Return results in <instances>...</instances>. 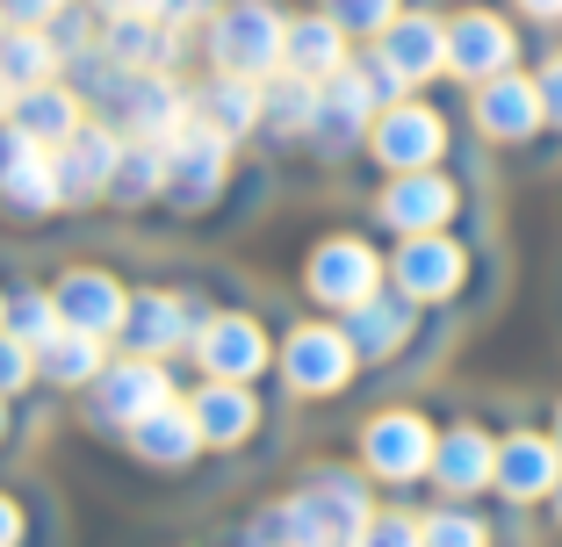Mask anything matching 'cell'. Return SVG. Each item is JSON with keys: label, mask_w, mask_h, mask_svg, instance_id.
Instances as JSON below:
<instances>
[{"label": "cell", "mask_w": 562, "mask_h": 547, "mask_svg": "<svg viewBox=\"0 0 562 547\" xmlns=\"http://www.w3.org/2000/svg\"><path fill=\"white\" fill-rule=\"evenodd\" d=\"M289 518H296V547H353L368 533V498L353 482L317 476L303 498H289Z\"/></svg>", "instance_id": "obj_2"}, {"label": "cell", "mask_w": 562, "mask_h": 547, "mask_svg": "<svg viewBox=\"0 0 562 547\" xmlns=\"http://www.w3.org/2000/svg\"><path fill=\"white\" fill-rule=\"evenodd\" d=\"M30 151H44V145H30L22 130H0V181H8V173H15L22 159H30Z\"/></svg>", "instance_id": "obj_39"}, {"label": "cell", "mask_w": 562, "mask_h": 547, "mask_svg": "<svg viewBox=\"0 0 562 547\" xmlns=\"http://www.w3.org/2000/svg\"><path fill=\"white\" fill-rule=\"evenodd\" d=\"M440 145H447V123L432 116V109H418V101H397V109L375 123V159L397 167V173H426L432 159H440Z\"/></svg>", "instance_id": "obj_5"}, {"label": "cell", "mask_w": 562, "mask_h": 547, "mask_svg": "<svg viewBox=\"0 0 562 547\" xmlns=\"http://www.w3.org/2000/svg\"><path fill=\"white\" fill-rule=\"evenodd\" d=\"M123 332H131L145 353H173V346L188 339V324H181V303H173V296H145V303H131V317H123Z\"/></svg>", "instance_id": "obj_25"}, {"label": "cell", "mask_w": 562, "mask_h": 547, "mask_svg": "<svg viewBox=\"0 0 562 547\" xmlns=\"http://www.w3.org/2000/svg\"><path fill=\"white\" fill-rule=\"evenodd\" d=\"M109 58H116V66H166V58H173V36L151 15H116L109 22Z\"/></svg>", "instance_id": "obj_24"}, {"label": "cell", "mask_w": 562, "mask_h": 547, "mask_svg": "<svg viewBox=\"0 0 562 547\" xmlns=\"http://www.w3.org/2000/svg\"><path fill=\"white\" fill-rule=\"evenodd\" d=\"M50 66H58V44L50 36H0V80L8 87H50Z\"/></svg>", "instance_id": "obj_26"}, {"label": "cell", "mask_w": 562, "mask_h": 547, "mask_svg": "<svg viewBox=\"0 0 562 547\" xmlns=\"http://www.w3.org/2000/svg\"><path fill=\"white\" fill-rule=\"evenodd\" d=\"M281 367H289V381H296L303 397H325V389H339L353 375V339L339 324H303L281 346Z\"/></svg>", "instance_id": "obj_4"}, {"label": "cell", "mask_w": 562, "mask_h": 547, "mask_svg": "<svg viewBox=\"0 0 562 547\" xmlns=\"http://www.w3.org/2000/svg\"><path fill=\"white\" fill-rule=\"evenodd\" d=\"M101 381V418H116V425H137L145 411H159L166 403V375L151 361H131V367H109Z\"/></svg>", "instance_id": "obj_16"}, {"label": "cell", "mask_w": 562, "mask_h": 547, "mask_svg": "<svg viewBox=\"0 0 562 547\" xmlns=\"http://www.w3.org/2000/svg\"><path fill=\"white\" fill-rule=\"evenodd\" d=\"M339 30H390L397 22V0H325Z\"/></svg>", "instance_id": "obj_34"}, {"label": "cell", "mask_w": 562, "mask_h": 547, "mask_svg": "<svg viewBox=\"0 0 562 547\" xmlns=\"http://www.w3.org/2000/svg\"><path fill=\"white\" fill-rule=\"evenodd\" d=\"M0 332H8V303H0Z\"/></svg>", "instance_id": "obj_47"}, {"label": "cell", "mask_w": 562, "mask_h": 547, "mask_svg": "<svg viewBox=\"0 0 562 547\" xmlns=\"http://www.w3.org/2000/svg\"><path fill=\"white\" fill-rule=\"evenodd\" d=\"M281 44H289V30H281V15L267 8V0H232L224 15H216V66L238 72V80H252V72H274L281 66Z\"/></svg>", "instance_id": "obj_1"}, {"label": "cell", "mask_w": 562, "mask_h": 547, "mask_svg": "<svg viewBox=\"0 0 562 547\" xmlns=\"http://www.w3.org/2000/svg\"><path fill=\"white\" fill-rule=\"evenodd\" d=\"M36 361H44L50 381H94V375H101V339H94V332H72V324H66V332L50 339Z\"/></svg>", "instance_id": "obj_27"}, {"label": "cell", "mask_w": 562, "mask_h": 547, "mask_svg": "<svg viewBox=\"0 0 562 547\" xmlns=\"http://www.w3.org/2000/svg\"><path fill=\"white\" fill-rule=\"evenodd\" d=\"M123 116H131L145 137H166L173 123L188 116V101H181V87H166V80H137L131 101H123Z\"/></svg>", "instance_id": "obj_28"}, {"label": "cell", "mask_w": 562, "mask_h": 547, "mask_svg": "<svg viewBox=\"0 0 562 547\" xmlns=\"http://www.w3.org/2000/svg\"><path fill=\"white\" fill-rule=\"evenodd\" d=\"M260 361H267V339L252 317L202 324V367H210V381H246V375H260Z\"/></svg>", "instance_id": "obj_8"}, {"label": "cell", "mask_w": 562, "mask_h": 547, "mask_svg": "<svg viewBox=\"0 0 562 547\" xmlns=\"http://www.w3.org/2000/svg\"><path fill=\"white\" fill-rule=\"evenodd\" d=\"M0 195H8V209L15 216H36V209H58L66 202V187H58V167H50V151H30L8 181H0Z\"/></svg>", "instance_id": "obj_22"}, {"label": "cell", "mask_w": 562, "mask_h": 547, "mask_svg": "<svg viewBox=\"0 0 562 547\" xmlns=\"http://www.w3.org/2000/svg\"><path fill=\"white\" fill-rule=\"evenodd\" d=\"M0 116H8V80H0Z\"/></svg>", "instance_id": "obj_45"}, {"label": "cell", "mask_w": 562, "mask_h": 547, "mask_svg": "<svg viewBox=\"0 0 562 547\" xmlns=\"http://www.w3.org/2000/svg\"><path fill=\"white\" fill-rule=\"evenodd\" d=\"M397 288L404 296H454V288H462V252L447 246V238L418 231L412 246L397 252Z\"/></svg>", "instance_id": "obj_12"}, {"label": "cell", "mask_w": 562, "mask_h": 547, "mask_svg": "<svg viewBox=\"0 0 562 547\" xmlns=\"http://www.w3.org/2000/svg\"><path fill=\"white\" fill-rule=\"evenodd\" d=\"M116 137H101V130H72L66 151H50V167H58V187L66 195H94V187L116 181Z\"/></svg>", "instance_id": "obj_14"}, {"label": "cell", "mask_w": 562, "mask_h": 547, "mask_svg": "<svg viewBox=\"0 0 562 547\" xmlns=\"http://www.w3.org/2000/svg\"><path fill=\"white\" fill-rule=\"evenodd\" d=\"M8 332H15L22 346L44 353L50 339L66 332V317H58V296H36V288H30V296H15V303H8Z\"/></svg>", "instance_id": "obj_30"}, {"label": "cell", "mask_w": 562, "mask_h": 547, "mask_svg": "<svg viewBox=\"0 0 562 547\" xmlns=\"http://www.w3.org/2000/svg\"><path fill=\"white\" fill-rule=\"evenodd\" d=\"M418 540H426V547H483V526L469 512H440V518L418 526Z\"/></svg>", "instance_id": "obj_35"}, {"label": "cell", "mask_w": 562, "mask_h": 547, "mask_svg": "<svg viewBox=\"0 0 562 547\" xmlns=\"http://www.w3.org/2000/svg\"><path fill=\"white\" fill-rule=\"evenodd\" d=\"M404 303H382V296H368L361 310H353V324H347V339H353V353H390L404 339Z\"/></svg>", "instance_id": "obj_29"}, {"label": "cell", "mask_w": 562, "mask_h": 547, "mask_svg": "<svg viewBox=\"0 0 562 547\" xmlns=\"http://www.w3.org/2000/svg\"><path fill=\"white\" fill-rule=\"evenodd\" d=\"M353 547H426V540H418L412 518H368V533Z\"/></svg>", "instance_id": "obj_36"}, {"label": "cell", "mask_w": 562, "mask_h": 547, "mask_svg": "<svg viewBox=\"0 0 562 547\" xmlns=\"http://www.w3.org/2000/svg\"><path fill=\"white\" fill-rule=\"evenodd\" d=\"M58 8H66V0H0V15L22 22V30H36V22L50 30V15H58Z\"/></svg>", "instance_id": "obj_38"}, {"label": "cell", "mask_w": 562, "mask_h": 547, "mask_svg": "<svg viewBox=\"0 0 562 547\" xmlns=\"http://www.w3.org/2000/svg\"><path fill=\"white\" fill-rule=\"evenodd\" d=\"M432 468H440V482L447 490H483V482L497 476V454H491V440L483 432H447V440H432Z\"/></svg>", "instance_id": "obj_19"}, {"label": "cell", "mask_w": 562, "mask_h": 547, "mask_svg": "<svg viewBox=\"0 0 562 547\" xmlns=\"http://www.w3.org/2000/svg\"><path fill=\"white\" fill-rule=\"evenodd\" d=\"M497 482L513 490V498H541L548 482H555V447L548 440H505V454H497Z\"/></svg>", "instance_id": "obj_21"}, {"label": "cell", "mask_w": 562, "mask_h": 547, "mask_svg": "<svg viewBox=\"0 0 562 547\" xmlns=\"http://www.w3.org/2000/svg\"><path fill=\"white\" fill-rule=\"evenodd\" d=\"M116 15H159V0H109Z\"/></svg>", "instance_id": "obj_43"}, {"label": "cell", "mask_w": 562, "mask_h": 547, "mask_svg": "<svg viewBox=\"0 0 562 547\" xmlns=\"http://www.w3.org/2000/svg\"><path fill=\"white\" fill-rule=\"evenodd\" d=\"M131 440H137V454H145V461H166V468H181L188 454L202 447L195 418H188V411H181L173 397H166L159 411H145V418H137V425H131Z\"/></svg>", "instance_id": "obj_17"}, {"label": "cell", "mask_w": 562, "mask_h": 547, "mask_svg": "<svg viewBox=\"0 0 562 547\" xmlns=\"http://www.w3.org/2000/svg\"><path fill=\"white\" fill-rule=\"evenodd\" d=\"M159 145H166V187H173V202L195 209V202L224 181V130H216V123H188L181 116Z\"/></svg>", "instance_id": "obj_3"}, {"label": "cell", "mask_w": 562, "mask_h": 547, "mask_svg": "<svg viewBox=\"0 0 562 547\" xmlns=\"http://www.w3.org/2000/svg\"><path fill=\"white\" fill-rule=\"evenodd\" d=\"M555 447H562V411H555Z\"/></svg>", "instance_id": "obj_46"}, {"label": "cell", "mask_w": 562, "mask_h": 547, "mask_svg": "<svg viewBox=\"0 0 562 547\" xmlns=\"http://www.w3.org/2000/svg\"><path fill=\"white\" fill-rule=\"evenodd\" d=\"M252 116H260V94H252V87H246V80L232 72V80H224V87L210 94V123H216L224 137H238V130H246Z\"/></svg>", "instance_id": "obj_32"}, {"label": "cell", "mask_w": 562, "mask_h": 547, "mask_svg": "<svg viewBox=\"0 0 562 547\" xmlns=\"http://www.w3.org/2000/svg\"><path fill=\"white\" fill-rule=\"evenodd\" d=\"M30 353L36 346H22L15 332H0V389H22L30 381Z\"/></svg>", "instance_id": "obj_37"}, {"label": "cell", "mask_w": 562, "mask_h": 547, "mask_svg": "<svg viewBox=\"0 0 562 547\" xmlns=\"http://www.w3.org/2000/svg\"><path fill=\"white\" fill-rule=\"evenodd\" d=\"M519 8H533V15H562V0H519Z\"/></svg>", "instance_id": "obj_44"}, {"label": "cell", "mask_w": 562, "mask_h": 547, "mask_svg": "<svg viewBox=\"0 0 562 547\" xmlns=\"http://www.w3.org/2000/svg\"><path fill=\"white\" fill-rule=\"evenodd\" d=\"M281 58H289L303 80H317V72H339V66H347L339 22H296V30H289V44H281Z\"/></svg>", "instance_id": "obj_23"}, {"label": "cell", "mask_w": 562, "mask_h": 547, "mask_svg": "<svg viewBox=\"0 0 562 547\" xmlns=\"http://www.w3.org/2000/svg\"><path fill=\"white\" fill-rule=\"evenodd\" d=\"M15 540H22V512L0 498V547H15Z\"/></svg>", "instance_id": "obj_41"}, {"label": "cell", "mask_w": 562, "mask_h": 547, "mask_svg": "<svg viewBox=\"0 0 562 547\" xmlns=\"http://www.w3.org/2000/svg\"><path fill=\"white\" fill-rule=\"evenodd\" d=\"M116 195H151V187H166V145H137V151H116Z\"/></svg>", "instance_id": "obj_31"}, {"label": "cell", "mask_w": 562, "mask_h": 547, "mask_svg": "<svg viewBox=\"0 0 562 547\" xmlns=\"http://www.w3.org/2000/svg\"><path fill=\"white\" fill-rule=\"evenodd\" d=\"M368 468L375 476H418V468H432V432L418 425L412 411H397V418H375L368 425Z\"/></svg>", "instance_id": "obj_10"}, {"label": "cell", "mask_w": 562, "mask_h": 547, "mask_svg": "<svg viewBox=\"0 0 562 547\" xmlns=\"http://www.w3.org/2000/svg\"><path fill=\"white\" fill-rule=\"evenodd\" d=\"M188 418H195L202 432V447H232V440H246L252 432V397H246V381H210L195 403H188Z\"/></svg>", "instance_id": "obj_15"}, {"label": "cell", "mask_w": 562, "mask_h": 547, "mask_svg": "<svg viewBox=\"0 0 562 547\" xmlns=\"http://www.w3.org/2000/svg\"><path fill=\"white\" fill-rule=\"evenodd\" d=\"M382 66L397 72V80H426L432 66H447V30L426 15H397L382 30Z\"/></svg>", "instance_id": "obj_13"}, {"label": "cell", "mask_w": 562, "mask_h": 547, "mask_svg": "<svg viewBox=\"0 0 562 547\" xmlns=\"http://www.w3.org/2000/svg\"><path fill=\"white\" fill-rule=\"evenodd\" d=\"M476 123L491 137H527L533 123H541V87H527V80H491L476 94Z\"/></svg>", "instance_id": "obj_18"}, {"label": "cell", "mask_w": 562, "mask_h": 547, "mask_svg": "<svg viewBox=\"0 0 562 547\" xmlns=\"http://www.w3.org/2000/svg\"><path fill=\"white\" fill-rule=\"evenodd\" d=\"M382 266L368 246H353V238H331V246H317L311 260V296L317 303H339V310H361L368 296H375Z\"/></svg>", "instance_id": "obj_6"}, {"label": "cell", "mask_w": 562, "mask_h": 547, "mask_svg": "<svg viewBox=\"0 0 562 547\" xmlns=\"http://www.w3.org/2000/svg\"><path fill=\"white\" fill-rule=\"evenodd\" d=\"M267 116L281 123V130H311V116H317V94H311V80H281V87H267Z\"/></svg>", "instance_id": "obj_33"}, {"label": "cell", "mask_w": 562, "mask_h": 547, "mask_svg": "<svg viewBox=\"0 0 562 547\" xmlns=\"http://www.w3.org/2000/svg\"><path fill=\"white\" fill-rule=\"evenodd\" d=\"M202 8H210V0H159L166 22H188V15H202Z\"/></svg>", "instance_id": "obj_42"}, {"label": "cell", "mask_w": 562, "mask_h": 547, "mask_svg": "<svg viewBox=\"0 0 562 547\" xmlns=\"http://www.w3.org/2000/svg\"><path fill=\"white\" fill-rule=\"evenodd\" d=\"M58 317H66L72 332H123V317H131V303H123V288L109 282V274H94V266H80V274H66L58 282Z\"/></svg>", "instance_id": "obj_7"}, {"label": "cell", "mask_w": 562, "mask_h": 547, "mask_svg": "<svg viewBox=\"0 0 562 547\" xmlns=\"http://www.w3.org/2000/svg\"><path fill=\"white\" fill-rule=\"evenodd\" d=\"M382 216L397 224V231H440L447 216H454V187L440 181V173H397L390 181V195H382Z\"/></svg>", "instance_id": "obj_9"}, {"label": "cell", "mask_w": 562, "mask_h": 547, "mask_svg": "<svg viewBox=\"0 0 562 547\" xmlns=\"http://www.w3.org/2000/svg\"><path fill=\"white\" fill-rule=\"evenodd\" d=\"M541 116H555V123H562V66H548V72H541Z\"/></svg>", "instance_id": "obj_40"}, {"label": "cell", "mask_w": 562, "mask_h": 547, "mask_svg": "<svg viewBox=\"0 0 562 547\" xmlns=\"http://www.w3.org/2000/svg\"><path fill=\"white\" fill-rule=\"evenodd\" d=\"M15 130L30 137V145H66V137L80 130V109H72V94H58V87H30V94L15 101Z\"/></svg>", "instance_id": "obj_20"}, {"label": "cell", "mask_w": 562, "mask_h": 547, "mask_svg": "<svg viewBox=\"0 0 562 547\" xmlns=\"http://www.w3.org/2000/svg\"><path fill=\"white\" fill-rule=\"evenodd\" d=\"M447 66L469 72V80H497V72L513 66V30L491 15H469L447 30Z\"/></svg>", "instance_id": "obj_11"}]
</instances>
